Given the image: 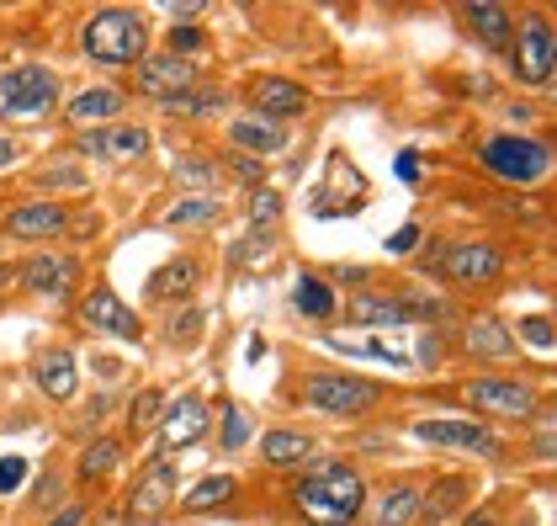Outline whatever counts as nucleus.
Segmentation results:
<instances>
[{
  "label": "nucleus",
  "instance_id": "21",
  "mask_svg": "<svg viewBox=\"0 0 557 526\" xmlns=\"http://www.w3.org/2000/svg\"><path fill=\"white\" fill-rule=\"evenodd\" d=\"M256 107L276 123V118H298L302 107H308V96H302V86H293V81H260Z\"/></svg>",
  "mask_w": 557,
  "mask_h": 526
},
{
  "label": "nucleus",
  "instance_id": "35",
  "mask_svg": "<svg viewBox=\"0 0 557 526\" xmlns=\"http://www.w3.org/2000/svg\"><path fill=\"white\" fill-rule=\"evenodd\" d=\"M335 351H350V356H372V362H387V367H409V356H398V351H387V346H356V341H330Z\"/></svg>",
  "mask_w": 557,
  "mask_h": 526
},
{
  "label": "nucleus",
  "instance_id": "49",
  "mask_svg": "<svg viewBox=\"0 0 557 526\" xmlns=\"http://www.w3.org/2000/svg\"><path fill=\"white\" fill-rule=\"evenodd\" d=\"M16 160V138H0V166H11Z\"/></svg>",
  "mask_w": 557,
  "mask_h": 526
},
{
  "label": "nucleus",
  "instance_id": "50",
  "mask_svg": "<svg viewBox=\"0 0 557 526\" xmlns=\"http://www.w3.org/2000/svg\"><path fill=\"white\" fill-rule=\"evenodd\" d=\"M462 526H494V522H488V516H468V522H462Z\"/></svg>",
  "mask_w": 557,
  "mask_h": 526
},
{
  "label": "nucleus",
  "instance_id": "45",
  "mask_svg": "<svg viewBox=\"0 0 557 526\" xmlns=\"http://www.w3.org/2000/svg\"><path fill=\"white\" fill-rule=\"evenodd\" d=\"M234 171H239V181L260 186V166H256V160H245V155H239V160H234Z\"/></svg>",
  "mask_w": 557,
  "mask_h": 526
},
{
  "label": "nucleus",
  "instance_id": "28",
  "mask_svg": "<svg viewBox=\"0 0 557 526\" xmlns=\"http://www.w3.org/2000/svg\"><path fill=\"white\" fill-rule=\"evenodd\" d=\"M462 500H468V484L451 474V479H441V484H435V489L425 494V500H420V516H425V522L457 516V511H462Z\"/></svg>",
  "mask_w": 557,
  "mask_h": 526
},
{
  "label": "nucleus",
  "instance_id": "48",
  "mask_svg": "<svg viewBox=\"0 0 557 526\" xmlns=\"http://www.w3.org/2000/svg\"><path fill=\"white\" fill-rule=\"evenodd\" d=\"M536 452H542V457H553V420H542V431H536Z\"/></svg>",
  "mask_w": 557,
  "mask_h": 526
},
{
  "label": "nucleus",
  "instance_id": "11",
  "mask_svg": "<svg viewBox=\"0 0 557 526\" xmlns=\"http://www.w3.org/2000/svg\"><path fill=\"white\" fill-rule=\"evenodd\" d=\"M81 314H86L90 330H101V335H123V341H138V335H144L138 314H133L128 304H117V298H112L107 288H96V293L86 298V308H81Z\"/></svg>",
  "mask_w": 557,
  "mask_h": 526
},
{
  "label": "nucleus",
  "instance_id": "3",
  "mask_svg": "<svg viewBox=\"0 0 557 526\" xmlns=\"http://www.w3.org/2000/svg\"><path fill=\"white\" fill-rule=\"evenodd\" d=\"M483 166L494 175H505L515 186H531V181H542L547 166H553V149L542 144V138H520V133H499V138H488L483 144Z\"/></svg>",
  "mask_w": 557,
  "mask_h": 526
},
{
  "label": "nucleus",
  "instance_id": "27",
  "mask_svg": "<svg viewBox=\"0 0 557 526\" xmlns=\"http://www.w3.org/2000/svg\"><path fill=\"white\" fill-rule=\"evenodd\" d=\"M468 22L483 33V44L488 48H510V38H515V27H510V16L499 11V5H488V0H472L468 5Z\"/></svg>",
  "mask_w": 557,
  "mask_h": 526
},
{
  "label": "nucleus",
  "instance_id": "36",
  "mask_svg": "<svg viewBox=\"0 0 557 526\" xmlns=\"http://www.w3.org/2000/svg\"><path fill=\"white\" fill-rule=\"evenodd\" d=\"M245 437H250V431H245V409H234V404H228V409H223V431H218V441H223L228 452H239Z\"/></svg>",
  "mask_w": 557,
  "mask_h": 526
},
{
  "label": "nucleus",
  "instance_id": "44",
  "mask_svg": "<svg viewBox=\"0 0 557 526\" xmlns=\"http://www.w3.org/2000/svg\"><path fill=\"white\" fill-rule=\"evenodd\" d=\"M414 240H420V229H398L393 240H387V250L398 256V250H414Z\"/></svg>",
  "mask_w": 557,
  "mask_h": 526
},
{
  "label": "nucleus",
  "instance_id": "37",
  "mask_svg": "<svg viewBox=\"0 0 557 526\" xmlns=\"http://www.w3.org/2000/svg\"><path fill=\"white\" fill-rule=\"evenodd\" d=\"M175 175H181V181H186V186H208V181H213V166H208V160H181V166H175Z\"/></svg>",
  "mask_w": 557,
  "mask_h": 526
},
{
  "label": "nucleus",
  "instance_id": "29",
  "mask_svg": "<svg viewBox=\"0 0 557 526\" xmlns=\"http://www.w3.org/2000/svg\"><path fill=\"white\" fill-rule=\"evenodd\" d=\"M117 463H123V447H117V441H107V437L90 441L86 457H81V479H107Z\"/></svg>",
  "mask_w": 557,
  "mask_h": 526
},
{
  "label": "nucleus",
  "instance_id": "12",
  "mask_svg": "<svg viewBox=\"0 0 557 526\" xmlns=\"http://www.w3.org/2000/svg\"><path fill=\"white\" fill-rule=\"evenodd\" d=\"M171 494H175V468L171 463H154V468L138 479V489L128 494V516L133 522H154V516H165Z\"/></svg>",
  "mask_w": 557,
  "mask_h": 526
},
{
  "label": "nucleus",
  "instance_id": "40",
  "mask_svg": "<svg viewBox=\"0 0 557 526\" xmlns=\"http://www.w3.org/2000/svg\"><path fill=\"white\" fill-rule=\"evenodd\" d=\"M393 171H398V181H409V186H414V181H420V149H404V155L393 160Z\"/></svg>",
  "mask_w": 557,
  "mask_h": 526
},
{
  "label": "nucleus",
  "instance_id": "2",
  "mask_svg": "<svg viewBox=\"0 0 557 526\" xmlns=\"http://www.w3.org/2000/svg\"><path fill=\"white\" fill-rule=\"evenodd\" d=\"M81 44L101 64H133L144 53V44H149V22L138 11H101V16L86 22V38Z\"/></svg>",
  "mask_w": 557,
  "mask_h": 526
},
{
  "label": "nucleus",
  "instance_id": "9",
  "mask_svg": "<svg viewBox=\"0 0 557 526\" xmlns=\"http://www.w3.org/2000/svg\"><path fill=\"white\" fill-rule=\"evenodd\" d=\"M425 266L430 271H446L451 282L478 288V282H488V277L499 271V250H494V245H451L446 261H425Z\"/></svg>",
  "mask_w": 557,
  "mask_h": 526
},
{
  "label": "nucleus",
  "instance_id": "43",
  "mask_svg": "<svg viewBox=\"0 0 557 526\" xmlns=\"http://www.w3.org/2000/svg\"><path fill=\"white\" fill-rule=\"evenodd\" d=\"M86 516H90L86 505H70V511H59V516H53L48 526H86Z\"/></svg>",
  "mask_w": 557,
  "mask_h": 526
},
{
  "label": "nucleus",
  "instance_id": "18",
  "mask_svg": "<svg viewBox=\"0 0 557 526\" xmlns=\"http://www.w3.org/2000/svg\"><path fill=\"white\" fill-rule=\"evenodd\" d=\"M123 112V90H112V86H90L81 90L70 107H64V118L75 123V129H86V123H107V118H117Z\"/></svg>",
  "mask_w": 557,
  "mask_h": 526
},
{
  "label": "nucleus",
  "instance_id": "34",
  "mask_svg": "<svg viewBox=\"0 0 557 526\" xmlns=\"http://www.w3.org/2000/svg\"><path fill=\"white\" fill-rule=\"evenodd\" d=\"M282 219V197H276V192H265V186H256V234H265V229H271V223Z\"/></svg>",
  "mask_w": 557,
  "mask_h": 526
},
{
  "label": "nucleus",
  "instance_id": "30",
  "mask_svg": "<svg viewBox=\"0 0 557 526\" xmlns=\"http://www.w3.org/2000/svg\"><path fill=\"white\" fill-rule=\"evenodd\" d=\"M228 494H234V479H228V474H213V479H202L191 494H186V511H208V505L228 500Z\"/></svg>",
  "mask_w": 557,
  "mask_h": 526
},
{
  "label": "nucleus",
  "instance_id": "46",
  "mask_svg": "<svg viewBox=\"0 0 557 526\" xmlns=\"http://www.w3.org/2000/svg\"><path fill=\"white\" fill-rule=\"evenodd\" d=\"M191 330H197V314H181V319L171 325V341H186Z\"/></svg>",
  "mask_w": 557,
  "mask_h": 526
},
{
  "label": "nucleus",
  "instance_id": "10",
  "mask_svg": "<svg viewBox=\"0 0 557 526\" xmlns=\"http://www.w3.org/2000/svg\"><path fill=\"white\" fill-rule=\"evenodd\" d=\"M197 81V70H191V59H175V53H160V59H144L138 64V90H149V96H181V90H191Z\"/></svg>",
  "mask_w": 557,
  "mask_h": 526
},
{
  "label": "nucleus",
  "instance_id": "33",
  "mask_svg": "<svg viewBox=\"0 0 557 526\" xmlns=\"http://www.w3.org/2000/svg\"><path fill=\"white\" fill-rule=\"evenodd\" d=\"M520 341H531V351L547 356V351H553V319H547V314H531V319L520 325Z\"/></svg>",
  "mask_w": 557,
  "mask_h": 526
},
{
  "label": "nucleus",
  "instance_id": "41",
  "mask_svg": "<svg viewBox=\"0 0 557 526\" xmlns=\"http://www.w3.org/2000/svg\"><path fill=\"white\" fill-rule=\"evenodd\" d=\"M44 186H86V175L75 171V166H53V171L44 175Z\"/></svg>",
  "mask_w": 557,
  "mask_h": 526
},
{
  "label": "nucleus",
  "instance_id": "42",
  "mask_svg": "<svg viewBox=\"0 0 557 526\" xmlns=\"http://www.w3.org/2000/svg\"><path fill=\"white\" fill-rule=\"evenodd\" d=\"M160 5H165L171 16H186V22H191V16L202 11V0H160Z\"/></svg>",
  "mask_w": 557,
  "mask_h": 526
},
{
  "label": "nucleus",
  "instance_id": "15",
  "mask_svg": "<svg viewBox=\"0 0 557 526\" xmlns=\"http://www.w3.org/2000/svg\"><path fill=\"white\" fill-rule=\"evenodd\" d=\"M5 229L16 234V240H53V234H64L70 229V213L59 208V203H27V208H16Z\"/></svg>",
  "mask_w": 557,
  "mask_h": 526
},
{
  "label": "nucleus",
  "instance_id": "24",
  "mask_svg": "<svg viewBox=\"0 0 557 526\" xmlns=\"http://www.w3.org/2000/svg\"><path fill=\"white\" fill-rule=\"evenodd\" d=\"M293 304H298L302 319H335V293H330V282L324 277H298V288H293Z\"/></svg>",
  "mask_w": 557,
  "mask_h": 526
},
{
  "label": "nucleus",
  "instance_id": "8",
  "mask_svg": "<svg viewBox=\"0 0 557 526\" xmlns=\"http://www.w3.org/2000/svg\"><path fill=\"white\" fill-rule=\"evenodd\" d=\"M468 399L478 409H494V415H510V420H525L536 409V389H525L515 378H472Z\"/></svg>",
  "mask_w": 557,
  "mask_h": 526
},
{
  "label": "nucleus",
  "instance_id": "22",
  "mask_svg": "<svg viewBox=\"0 0 557 526\" xmlns=\"http://www.w3.org/2000/svg\"><path fill=\"white\" fill-rule=\"evenodd\" d=\"M260 457H265V463H282V468L308 463V457H313V437H302V431H265V437H260Z\"/></svg>",
  "mask_w": 557,
  "mask_h": 526
},
{
  "label": "nucleus",
  "instance_id": "51",
  "mask_svg": "<svg viewBox=\"0 0 557 526\" xmlns=\"http://www.w3.org/2000/svg\"><path fill=\"white\" fill-rule=\"evenodd\" d=\"M16 277V266H0V282H11Z\"/></svg>",
  "mask_w": 557,
  "mask_h": 526
},
{
  "label": "nucleus",
  "instance_id": "16",
  "mask_svg": "<svg viewBox=\"0 0 557 526\" xmlns=\"http://www.w3.org/2000/svg\"><path fill=\"white\" fill-rule=\"evenodd\" d=\"M208 431V404L191 394V399H181L171 415H165V431H160V447L165 452H175V447H191V441Z\"/></svg>",
  "mask_w": 557,
  "mask_h": 526
},
{
  "label": "nucleus",
  "instance_id": "4",
  "mask_svg": "<svg viewBox=\"0 0 557 526\" xmlns=\"http://www.w3.org/2000/svg\"><path fill=\"white\" fill-rule=\"evenodd\" d=\"M59 101V81L44 64H22L0 75V118H44Z\"/></svg>",
  "mask_w": 557,
  "mask_h": 526
},
{
  "label": "nucleus",
  "instance_id": "1",
  "mask_svg": "<svg viewBox=\"0 0 557 526\" xmlns=\"http://www.w3.org/2000/svg\"><path fill=\"white\" fill-rule=\"evenodd\" d=\"M293 500H298L302 522L313 526H350L361 516V500H367V484L356 468H345V463H324V468H313V474H302L298 489H293Z\"/></svg>",
  "mask_w": 557,
  "mask_h": 526
},
{
  "label": "nucleus",
  "instance_id": "39",
  "mask_svg": "<svg viewBox=\"0 0 557 526\" xmlns=\"http://www.w3.org/2000/svg\"><path fill=\"white\" fill-rule=\"evenodd\" d=\"M171 48H175V59H186V53H197V48H202V33H197V27H175Z\"/></svg>",
  "mask_w": 557,
  "mask_h": 526
},
{
  "label": "nucleus",
  "instance_id": "25",
  "mask_svg": "<svg viewBox=\"0 0 557 526\" xmlns=\"http://www.w3.org/2000/svg\"><path fill=\"white\" fill-rule=\"evenodd\" d=\"M420 522V489H387L383 500H377V516H372V526H414Z\"/></svg>",
  "mask_w": 557,
  "mask_h": 526
},
{
  "label": "nucleus",
  "instance_id": "17",
  "mask_svg": "<svg viewBox=\"0 0 557 526\" xmlns=\"http://www.w3.org/2000/svg\"><path fill=\"white\" fill-rule=\"evenodd\" d=\"M468 351L472 356H483V362H510L515 351V335L505 330V319H494V314H478L468 325Z\"/></svg>",
  "mask_w": 557,
  "mask_h": 526
},
{
  "label": "nucleus",
  "instance_id": "6",
  "mask_svg": "<svg viewBox=\"0 0 557 526\" xmlns=\"http://www.w3.org/2000/svg\"><path fill=\"white\" fill-rule=\"evenodd\" d=\"M414 437L435 441V447L472 452V457H494V452H499V437H494V431H483L478 420H451V415H441V420H420V426H414Z\"/></svg>",
  "mask_w": 557,
  "mask_h": 526
},
{
  "label": "nucleus",
  "instance_id": "32",
  "mask_svg": "<svg viewBox=\"0 0 557 526\" xmlns=\"http://www.w3.org/2000/svg\"><path fill=\"white\" fill-rule=\"evenodd\" d=\"M160 409H165V394L160 389H144V394L133 399V431H149L160 420Z\"/></svg>",
  "mask_w": 557,
  "mask_h": 526
},
{
  "label": "nucleus",
  "instance_id": "26",
  "mask_svg": "<svg viewBox=\"0 0 557 526\" xmlns=\"http://www.w3.org/2000/svg\"><path fill=\"white\" fill-rule=\"evenodd\" d=\"M191 288H197V266H191V261H171L165 271H154V277H149V298H154V304L186 298Z\"/></svg>",
  "mask_w": 557,
  "mask_h": 526
},
{
  "label": "nucleus",
  "instance_id": "13",
  "mask_svg": "<svg viewBox=\"0 0 557 526\" xmlns=\"http://www.w3.org/2000/svg\"><path fill=\"white\" fill-rule=\"evenodd\" d=\"M81 144H86V155H96V160H144V155H149V133L128 129V123L96 129V133H86Z\"/></svg>",
  "mask_w": 557,
  "mask_h": 526
},
{
  "label": "nucleus",
  "instance_id": "31",
  "mask_svg": "<svg viewBox=\"0 0 557 526\" xmlns=\"http://www.w3.org/2000/svg\"><path fill=\"white\" fill-rule=\"evenodd\" d=\"M213 219H218L213 197H186V203H175L171 208V223H197V229H202V223H213Z\"/></svg>",
  "mask_w": 557,
  "mask_h": 526
},
{
  "label": "nucleus",
  "instance_id": "20",
  "mask_svg": "<svg viewBox=\"0 0 557 526\" xmlns=\"http://www.w3.org/2000/svg\"><path fill=\"white\" fill-rule=\"evenodd\" d=\"M33 372H38V389H44L48 399L75 394V356H70V351H44Z\"/></svg>",
  "mask_w": 557,
  "mask_h": 526
},
{
  "label": "nucleus",
  "instance_id": "14",
  "mask_svg": "<svg viewBox=\"0 0 557 526\" xmlns=\"http://www.w3.org/2000/svg\"><path fill=\"white\" fill-rule=\"evenodd\" d=\"M22 282L44 298H70L75 293V261L70 256H33L22 266Z\"/></svg>",
  "mask_w": 557,
  "mask_h": 526
},
{
  "label": "nucleus",
  "instance_id": "5",
  "mask_svg": "<svg viewBox=\"0 0 557 526\" xmlns=\"http://www.w3.org/2000/svg\"><path fill=\"white\" fill-rule=\"evenodd\" d=\"M308 404H319L330 415H367L377 404V383L345 378V372H313L308 378Z\"/></svg>",
  "mask_w": 557,
  "mask_h": 526
},
{
  "label": "nucleus",
  "instance_id": "19",
  "mask_svg": "<svg viewBox=\"0 0 557 526\" xmlns=\"http://www.w3.org/2000/svg\"><path fill=\"white\" fill-rule=\"evenodd\" d=\"M228 144L234 149H250V155H276L287 144V133L276 129V123H260V118H239V123H228Z\"/></svg>",
  "mask_w": 557,
  "mask_h": 526
},
{
  "label": "nucleus",
  "instance_id": "47",
  "mask_svg": "<svg viewBox=\"0 0 557 526\" xmlns=\"http://www.w3.org/2000/svg\"><path fill=\"white\" fill-rule=\"evenodd\" d=\"M420 367H435V362H441V341H435V335H425V341H420Z\"/></svg>",
  "mask_w": 557,
  "mask_h": 526
},
{
  "label": "nucleus",
  "instance_id": "7",
  "mask_svg": "<svg viewBox=\"0 0 557 526\" xmlns=\"http://www.w3.org/2000/svg\"><path fill=\"white\" fill-rule=\"evenodd\" d=\"M515 70L525 86H547L553 81V22L547 16H531L525 33H520V48H515Z\"/></svg>",
  "mask_w": 557,
  "mask_h": 526
},
{
  "label": "nucleus",
  "instance_id": "38",
  "mask_svg": "<svg viewBox=\"0 0 557 526\" xmlns=\"http://www.w3.org/2000/svg\"><path fill=\"white\" fill-rule=\"evenodd\" d=\"M22 479H27V463H22V457H5V463H0V494L22 489Z\"/></svg>",
  "mask_w": 557,
  "mask_h": 526
},
{
  "label": "nucleus",
  "instance_id": "23",
  "mask_svg": "<svg viewBox=\"0 0 557 526\" xmlns=\"http://www.w3.org/2000/svg\"><path fill=\"white\" fill-rule=\"evenodd\" d=\"M350 314H356L361 325H409V319H414V304L387 298V293H367V298L350 304Z\"/></svg>",
  "mask_w": 557,
  "mask_h": 526
}]
</instances>
